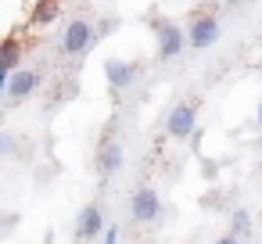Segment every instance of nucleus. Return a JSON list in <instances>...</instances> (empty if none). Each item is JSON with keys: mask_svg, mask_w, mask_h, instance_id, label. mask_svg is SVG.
I'll return each instance as SVG.
<instances>
[{"mask_svg": "<svg viewBox=\"0 0 262 244\" xmlns=\"http://www.w3.org/2000/svg\"><path fill=\"white\" fill-rule=\"evenodd\" d=\"M97 169H101V176H112V172L122 169V147H119L115 140H104V144H101V151H97Z\"/></svg>", "mask_w": 262, "mask_h": 244, "instance_id": "nucleus-9", "label": "nucleus"}, {"mask_svg": "<svg viewBox=\"0 0 262 244\" xmlns=\"http://www.w3.org/2000/svg\"><path fill=\"white\" fill-rule=\"evenodd\" d=\"M94 40H97V29L90 26V18H72L65 26V33H61V54L79 58V54H86L94 47Z\"/></svg>", "mask_w": 262, "mask_h": 244, "instance_id": "nucleus-1", "label": "nucleus"}, {"mask_svg": "<svg viewBox=\"0 0 262 244\" xmlns=\"http://www.w3.org/2000/svg\"><path fill=\"white\" fill-rule=\"evenodd\" d=\"M155 40H158V58L172 61L183 54V47H190V40L183 36V29L176 22H155Z\"/></svg>", "mask_w": 262, "mask_h": 244, "instance_id": "nucleus-2", "label": "nucleus"}, {"mask_svg": "<svg viewBox=\"0 0 262 244\" xmlns=\"http://www.w3.org/2000/svg\"><path fill=\"white\" fill-rule=\"evenodd\" d=\"M129 212H133V219H137V223H155V219L162 215L158 190H151V187H140V190L133 194V201H129Z\"/></svg>", "mask_w": 262, "mask_h": 244, "instance_id": "nucleus-6", "label": "nucleus"}, {"mask_svg": "<svg viewBox=\"0 0 262 244\" xmlns=\"http://www.w3.org/2000/svg\"><path fill=\"white\" fill-rule=\"evenodd\" d=\"M101 230H104V215H101V208H97V205H86V208L79 212L76 237H79V240H90V237H97Z\"/></svg>", "mask_w": 262, "mask_h": 244, "instance_id": "nucleus-8", "label": "nucleus"}, {"mask_svg": "<svg viewBox=\"0 0 262 244\" xmlns=\"http://www.w3.org/2000/svg\"><path fill=\"white\" fill-rule=\"evenodd\" d=\"M36 86H40V72H33V69H18V72L4 83V101H8V108L29 101V97L36 94Z\"/></svg>", "mask_w": 262, "mask_h": 244, "instance_id": "nucleus-4", "label": "nucleus"}, {"mask_svg": "<svg viewBox=\"0 0 262 244\" xmlns=\"http://www.w3.org/2000/svg\"><path fill=\"white\" fill-rule=\"evenodd\" d=\"M223 4H237V0H223Z\"/></svg>", "mask_w": 262, "mask_h": 244, "instance_id": "nucleus-16", "label": "nucleus"}, {"mask_svg": "<svg viewBox=\"0 0 262 244\" xmlns=\"http://www.w3.org/2000/svg\"><path fill=\"white\" fill-rule=\"evenodd\" d=\"M215 244H241V240H237V233H226V237H219Z\"/></svg>", "mask_w": 262, "mask_h": 244, "instance_id": "nucleus-14", "label": "nucleus"}, {"mask_svg": "<svg viewBox=\"0 0 262 244\" xmlns=\"http://www.w3.org/2000/svg\"><path fill=\"white\" fill-rule=\"evenodd\" d=\"M104 76H108V86L122 94V90H129V86L137 83L140 69H137L133 61H119V58H112V61H104Z\"/></svg>", "mask_w": 262, "mask_h": 244, "instance_id": "nucleus-7", "label": "nucleus"}, {"mask_svg": "<svg viewBox=\"0 0 262 244\" xmlns=\"http://www.w3.org/2000/svg\"><path fill=\"white\" fill-rule=\"evenodd\" d=\"M165 129H169L172 140H187V137H194V133H198V108H194V101H180V104H172V112H169V119H165Z\"/></svg>", "mask_w": 262, "mask_h": 244, "instance_id": "nucleus-3", "label": "nucleus"}, {"mask_svg": "<svg viewBox=\"0 0 262 244\" xmlns=\"http://www.w3.org/2000/svg\"><path fill=\"white\" fill-rule=\"evenodd\" d=\"M54 18H58V4H54V0H40V4L33 8V22L36 26H47Z\"/></svg>", "mask_w": 262, "mask_h": 244, "instance_id": "nucleus-11", "label": "nucleus"}, {"mask_svg": "<svg viewBox=\"0 0 262 244\" xmlns=\"http://www.w3.org/2000/svg\"><path fill=\"white\" fill-rule=\"evenodd\" d=\"M187 40H190L194 51L212 47V43L219 40V18H215V15H198V18L190 22V29H187Z\"/></svg>", "mask_w": 262, "mask_h": 244, "instance_id": "nucleus-5", "label": "nucleus"}, {"mask_svg": "<svg viewBox=\"0 0 262 244\" xmlns=\"http://www.w3.org/2000/svg\"><path fill=\"white\" fill-rule=\"evenodd\" d=\"M18 61H22V47L15 40L4 43V61H0V83H8L15 72H18Z\"/></svg>", "mask_w": 262, "mask_h": 244, "instance_id": "nucleus-10", "label": "nucleus"}, {"mask_svg": "<svg viewBox=\"0 0 262 244\" xmlns=\"http://www.w3.org/2000/svg\"><path fill=\"white\" fill-rule=\"evenodd\" d=\"M251 230V215H248V208H233L230 212V233H248Z\"/></svg>", "mask_w": 262, "mask_h": 244, "instance_id": "nucleus-12", "label": "nucleus"}, {"mask_svg": "<svg viewBox=\"0 0 262 244\" xmlns=\"http://www.w3.org/2000/svg\"><path fill=\"white\" fill-rule=\"evenodd\" d=\"M258 172H262V158H258Z\"/></svg>", "mask_w": 262, "mask_h": 244, "instance_id": "nucleus-18", "label": "nucleus"}, {"mask_svg": "<svg viewBox=\"0 0 262 244\" xmlns=\"http://www.w3.org/2000/svg\"><path fill=\"white\" fill-rule=\"evenodd\" d=\"M255 122H258V129H262V101H258V108H255Z\"/></svg>", "mask_w": 262, "mask_h": 244, "instance_id": "nucleus-15", "label": "nucleus"}, {"mask_svg": "<svg viewBox=\"0 0 262 244\" xmlns=\"http://www.w3.org/2000/svg\"><path fill=\"white\" fill-rule=\"evenodd\" d=\"M258 72H262V58H258Z\"/></svg>", "mask_w": 262, "mask_h": 244, "instance_id": "nucleus-17", "label": "nucleus"}, {"mask_svg": "<svg viewBox=\"0 0 262 244\" xmlns=\"http://www.w3.org/2000/svg\"><path fill=\"white\" fill-rule=\"evenodd\" d=\"M104 244H119V226H108L104 230Z\"/></svg>", "mask_w": 262, "mask_h": 244, "instance_id": "nucleus-13", "label": "nucleus"}]
</instances>
